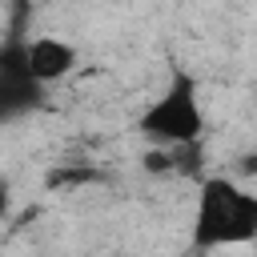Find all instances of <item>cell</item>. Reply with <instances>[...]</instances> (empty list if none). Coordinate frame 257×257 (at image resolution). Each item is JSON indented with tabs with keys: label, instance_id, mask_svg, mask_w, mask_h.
Returning <instances> with one entry per match:
<instances>
[{
	"label": "cell",
	"instance_id": "obj_3",
	"mask_svg": "<svg viewBox=\"0 0 257 257\" xmlns=\"http://www.w3.org/2000/svg\"><path fill=\"white\" fill-rule=\"evenodd\" d=\"M80 52L68 36H52V32H40L24 44V72L40 84H52V80H64L72 68H76Z\"/></svg>",
	"mask_w": 257,
	"mask_h": 257
},
{
	"label": "cell",
	"instance_id": "obj_2",
	"mask_svg": "<svg viewBox=\"0 0 257 257\" xmlns=\"http://www.w3.org/2000/svg\"><path fill=\"white\" fill-rule=\"evenodd\" d=\"M141 128L153 137V145H189L201 137L205 128V112H201V100H197V88L189 76H173V84L145 108L141 116Z\"/></svg>",
	"mask_w": 257,
	"mask_h": 257
},
{
	"label": "cell",
	"instance_id": "obj_1",
	"mask_svg": "<svg viewBox=\"0 0 257 257\" xmlns=\"http://www.w3.org/2000/svg\"><path fill=\"white\" fill-rule=\"evenodd\" d=\"M193 225L201 233V245H209V249L249 241L257 233V193L241 189L237 181L213 177L197 193Z\"/></svg>",
	"mask_w": 257,
	"mask_h": 257
},
{
	"label": "cell",
	"instance_id": "obj_4",
	"mask_svg": "<svg viewBox=\"0 0 257 257\" xmlns=\"http://www.w3.org/2000/svg\"><path fill=\"white\" fill-rule=\"evenodd\" d=\"M8 205H12V193H8V181L0 177V217L8 213Z\"/></svg>",
	"mask_w": 257,
	"mask_h": 257
}]
</instances>
